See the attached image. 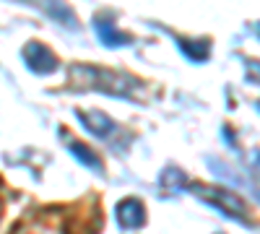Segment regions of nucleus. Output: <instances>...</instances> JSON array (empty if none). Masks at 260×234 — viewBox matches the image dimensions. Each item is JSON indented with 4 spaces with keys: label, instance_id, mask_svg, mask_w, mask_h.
<instances>
[{
    "label": "nucleus",
    "instance_id": "1",
    "mask_svg": "<svg viewBox=\"0 0 260 234\" xmlns=\"http://www.w3.org/2000/svg\"><path fill=\"white\" fill-rule=\"evenodd\" d=\"M195 193H198L203 200H208L211 206H216L219 211H224L226 216L232 219H245V203L232 195L229 190H221V187H216V190H206V187H195Z\"/></svg>",
    "mask_w": 260,
    "mask_h": 234
},
{
    "label": "nucleus",
    "instance_id": "2",
    "mask_svg": "<svg viewBox=\"0 0 260 234\" xmlns=\"http://www.w3.org/2000/svg\"><path fill=\"white\" fill-rule=\"evenodd\" d=\"M117 221L122 229H130L136 231L146 224V208L138 198H125L120 206H117Z\"/></svg>",
    "mask_w": 260,
    "mask_h": 234
},
{
    "label": "nucleus",
    "instance_id": "3",
    "mask_svg": "<svg viewBox=\"0 0 260 234\" xmlns=\"http://www.w3.org/2000/svg\"><path fill=\"white\" fill-rule=\"evenodd\" d=\"M24 60H26V65L34 71V73H42V76H47L57 68V60L55 55L47 50V47H42L37 45V42H31V45L24 50Z\"/></svg>",
    "mask_w": 260,
    "mask_h": 234
},
{
    "label": "nucleus",
    "instance_id": "4",
    "mask_svg": "<svg viewBox=\"0 0 260 234\" xmlns=\"http://www.w3.org/2000/svg\"><path fill=\"white\" fill-rule=\"evenodd\" d=\"M78 117L83 120V125L89 127L94 136H107V133L112 130V120L107 117V115H102V112H86V115L81 112Z\"/></svg>",
    "mask_w": 260,
    "mask_h": 234
},
{
    "label": "nucleus",
    "instance_id": "5",
    "mask_svg": "<svg viewBox=\"0 0 260 234\" xmlns=\"http://www.w3.org/2000/svg\"><path fill=\"white\" fill-rule=\"evenodd\" d=\"M96 31H99V37H102L104 45H110V47L127 45V37H125V34H120V31H115L112 21H96Z\"/></svg>",
    "mask_w": 260,
    "mask_h": 234
},
{
    "label": "nucleus",
    "instance_id": "6",
    "mask_svg": "<svg viewBox=\"0 0 260 234\" xmlns=\"http://www.w3.org/2000/svg\"><path fill=\"white\" fill-rule=\"evenodd\" d=\"M71 151H73V156L76 159H81L86 166H91V169H102V164H99V156L91 151V148H86V146H78V143H71Z\"/></svg>",
    "mask_w": 260,
    "mask_h": 234
},
{
    "label": "nucleus",
    "instance_id": "7",
    "mask_svg": "<svg viewBox=\"0 0 260 234\" xmlns=\"http://www.w3.org/2000/svg\"><path fill=\"white\" fill-rule=\"evenodd\" d=\"M182 45V52L185 55H190V60H195V62H201V60H206V55H208V42H180Z\"/></svg>",
    "mask_w": 260,
    "mask_h": 234
},
{
    "label": "nucleus",
    "instance_id": "8",
    "mask_svg": "<svg viewBox=\"0 0 260 234\" xmlns=\"http://www.w3.org/2000/svg\"><path fill=\"white\" fill-rule=\"evenodd\" d=\"M0 214H3V206H0Z\"/></svg>",
    "mask_w": 260,
    "mask_h": 234
}]
</instances>
